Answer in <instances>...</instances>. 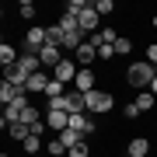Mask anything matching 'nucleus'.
I'll list each match as a JSON object with an SVG mask.
<instances>
[{"mask_svg":"<svg viewBox=\"0 0 157 157\" xmlns=\"http://www.w3.org/2000/svg\"><path fill=\"white\" fill-rule=\"evenodd\" d=\"M154 77H157V67H150L147 59H136V63H129V67H126V84L136 87V91H150Z\"/></svg>","mask_w":157,"mask_h":157,"instance_id":"nucleus-1","label":"nucleus"},{"mask_svg":"<svg viewBox=\"0 0 157 157\" xmlns=\"http://www.w3.org/2000/svg\"><path fill=\"white\" fill-rule=\"evenodd\" d=\"M112 108H115V98L108 94V91L94 87V91L87 94V112H91V115H108Z\"/></svg>","mask_w":157,"mask_h":157,"instance_id":"nucleus-2","label":"nucleus"},{"mask_svg":"<svg viewBox=\"0 0 157 157\" xmlns=\"http://www.w3.org/2000/svg\"><path fill=\"white\" fill-rule=\"evenodd\" d=\"M32 101H28V94H21V98H14L11 105H4V119H0V126H14V122H21V115H25V108H28Z\"/></svg>","mask_w":157,"mask_h":157,"instance_id":"nucleus-3","label":"nucleus"},{"mask_svg":"<svg viewBox=\"0 0 157 157\" xmlns=\"http://www.w3.org/2000/svg\"><path fill=\"white\" fill-rule=\"evenodd\" d=\"M77 21H80V32H84L87 39H91V35H98V32H101V14L94 11V4H91V0H87V7H84V14H80Z\"/></svg>","mask_w":157,"mask_h":157,"instance_id":"nucleus-4","label":"nucleus"},{"mask_svg":"<svg viewBox=\"0 0 157 157\" xmlns=\"http://www.w3.org/2000/svg\"><path fill=\"white\" fill-rule=\"evenodd\" d=\"M77 73H80V67H77V59H63L56 70H52V80H59V84H73V80H77Z\"/></svg>","mask_w":157,"mask_h":157,"instance_id":"nucleus-5","label":"nucleus"},{"mask_svg":"<svg viewBox=\"0 0 157 157\" xmlns=\"http://www.w3.org/2000/svg\"><path fill=\"white\" fill-rule=\"evenodd\" d=\"M94 70L91 67H80V73H77V80H73V91H80V94H91L94 91Z\"/></svg>","mask_w":157,"mask_h":157,"instance_id":"nucleus-6","label":"nucleus"},{"mask_svg":"<svg viewBox=\"0 0 157 157\" xmlns=\"http://www.w3.org/2000/svg\"><path fill=\"white\" fill-rule=\"evenodd\" d=\"M49 80H52V73L39 70V73H32V77H28V84H25V91H28V94H45V87H49Z\"/></svg>","mask_w":157,"mask_h":157,"instance_id":"nucleus-7","label":"nucleus"},{"mask_svg":"<svg viewBox=\"0 0 157 157\" xmlns=\"http://www.w3.org/2000/svg\"><path fill=\"white\" fill-rule=\"evenodd\" d=\"M39 59H42V67L56 70V67H59V63L67 59V56H63V49H59V45H45V49L39 52Z\"/></svg>","mask_w":157,"mask_h":157,"instance_id":"nucleus-8","label":"nucleus"},{"mask_svg":"<svg viewBox=\"0 0 157 157\" xmlns=\"http://www.w3.org/2000/svg\"><path fill=\"white\" fill-rule=\"evenodd\" d=\"M73 59H77V67H91V63H94V59H98V45H94V42H91V39H87V42H84V45H80V49H77V52H73Z\"/></svg>","mask_w":157,"mask_h":157,"instance_id":"nucleus-9","label":"nucleus"},{"mask_svg":"<svg viewBox=\"0 0 157 157\" xmlns=\"http://www.w3.org/2000/svg\"><path fill=\"white\" fill-rule=\"evenodd\" d=\"M28 77H32V73L21 70L17 63H14V67H4V80H7V84H14V87H21V91H25V84H28Z\"/></svg>","mask_w":157,"mask_h":157,"instance_id":"nucleus-10","label":"nucleus"},{"mask_svg":"<svg viewBox=\"0 0 157 157\" xmlns=\"http://www.w3.org/2000/svg\"><path fill=\"white\" fill-rule=\"evenodd\" d=\"M70 129H77V133H80V136H84V140H87V136L94 133V122H91V112H80V115H70Z\"/></svg>","mask_w":157,"mask_h":157,"instance_id":"nucleus-11","label":"nucleus"},{"mask_svg":"<svg viewBox=\"0 0 157 157\" xmlns=\"http://www.w3.org/2000/svg\"><path fill=\"white\" fill-rule=\"evenodd\" d=\"M67 112H70V115L87 112V94H80V91H67Z\"/></svg>","mask_w":157,"mask_h":157,"instance_id":"nucleus-12","label":"nucleus"},{"mask_svg":"<svg viewBox=\"0 0 157 157\" xmlns=\"http://www.w3.org/2000/svg\"><path fill=\"white\" fill-rule=\"evenodd\" d=\"M126 157H150V140H147V136L129 140L126 143Z\"/></svg>","mask_w":157,"mask_h":157,"instance_id":"nucleus-13","label":"nucleus"},{"mask_svg":"<svg viewBox=\"0 0 157 157\" xmlns=\"http://www.w3.org/2000/svg\"><path fill=\"white\" fill-rule=\"evenodd\" d=\"M45 126H49L52 129V133H63V129H67L70 126V112H45Z\"/></svg>","mask_w":157,"mask_h":157,"instance_id":"nucleus-14","label":"nucleus"},{"mask_svg":"<svg viewBox=\"0 0 157 157\" xmlns=\"http://www.w3.org/2000/svg\"><path fill=\"white\" fill-rule=\"evenodd\" d=\"M17 67H21V70H28V73H39V70H42V59H39V52H21Z\"/></svg>","mask_w":157,"mask_h":157,"instance_id":"nucleus-15","label":"nucleus"},{"mask_svg":"<svg viewBox=\"0 0 157 157\" xmlns=\"http://www.w3.org/2000/svg\"><path fill=\"white\" fill-rule=\"evenodd\" d=\"M59 143L67 147V154H70V150H73V147H77V143H84V136H80L77 129H70V126H67V129H63V133H59Z\"/></svg>","mask_w":157,"mask_h":157,"instance_id":"nucleus-16","label":"nucleus"},{"mask_svg":"<svg viewBox=\"0 0 157 157\" xmlns=\"http://www.w3.org/2000/svg\"><path fill=\"white\" fill-rule=\"evenodd\" d=\"M17 59H21V52H17L11 42H4V45H0V63H4V67H14Z\"/></svg>","mask_w":157,"mask_h":157,"instance_id":"nucleus-17","label":"nucleus"},{"mask_svg":"<svg viewBox=\"0 0 157 157\" xmlns=\"http://www.w3.org/2000/svg\"><path fill=\"white\" fill-rule=\"evenodd\" d=\"M21 94H28V91H21V87H14V84H0V101H4V105H11L14 98H21Z\"/></svg>","mask_w":157,"mask_h":157,"instance_id":"nucleus-18","label":"nucleus"},{"mask_svg":"<svg viewBox=\"0 0 157 157\" xmlns=\"http://www.w3.org/2000/svg\"><path fill=\"white\" fill-rule=\"evenodd\" d=\"M7 136H11L14 143H25V140L32 136V129L25 126V122H14V126H7Z\"/></svg>","mask_w":157,"mask_h":157,"instance_id":"nucleus-19","label":"nucleus"},{"mask_svg":"<svg viewBox=\"0 0 157 157\" xmlns=\"http://www.w3.org/2000/svg\"><path fill=\"white\" fill-rule=\"evenodd\" d=\"M21 150H25V157H42L39 150H45L42 147V136H28V140L21 143Z\"/></svg>","mask_w":157,"mask_h":157,"instance_id":"nucleus-20","label":"nucleus"},{"mask_svg":"<svg viewBox=\"0 0 157 157\" xmlns=\"http://www.w3.org/2000/svg\"><path fill=\"white\" fill-rule=\"evenodd\" d=\"M115 39H119L115 28H101L98 35H91V42H94V45H115Z\"/></svg>","mask_w":157,"mask_h":157,"instance_id":"nucleus-21","label":"nucleus"},{"mask_svg":"<svg viewBox=\"0 0 157 157\" xmlns=\"http://www.w3.org/2000/svg\"><path fill=\"white\" fill-rule=\"evenodd\" d=\"M59 28H63V35H73V32H80V21L77 17H70V14H59Z\"/></svg>","mask_w":157,"mask_h":157,"instance_id":"nucleus-22","label":"nucleus"},{"mask_svg":"<svg viewBox=\"0 0 157 157\" xmlns=\"http://www.w3.org/2000/svg\"><path fill=\"white\" fill-rule=\"evenodd\" d=\"M84 7H87V0H67V4H63V14L80 17V14H84Z\"/></svg>","mask_w":157,"mask_h":157,"instance_id":"nucleus-23","label":"nucleus"},{"mask_svg":"<svg viewBox=\"0 0 157 157\" xmlns=\"http://www.w3.org/2000/svg\"><path fill=\"white\" fill-rule=\"evenodd\" d=\"M154 105H157V98L150 94V91H140V94H136V108H140V112H150Z\"/></svg>","mask_w":157,"mask_h":157,"instance_id":"nucleus-24","label":"nucleus"},{"mask_svg":"<svg viewBox=\"0 0 157 157\" xmlns=\"http://www.w3.org/2000/svg\"><path fill=\"white\" fill-rule=\"evenodd\" d=\"M45 154H49V157H67V147L59 143V136H52V140L45 143Z\"/></svg>","mask_w":157,"mask_h":157,"instance_id":"nucleus-25","label":"nucleus"},{"mask_svg":"<svg viewBox=\"0 0 157 157\" xmlns=\"http://www.w3.org/2000/svg\"><path fill=\"white\" fill-rule=\"evenodd\" d=\"M129 52H133V39L119 35V39H115V56H129Z\"/></svg>","mask_w":157,"mask_h":157,"instance_id":"nucleus-26","label":"nucleus"},{"mask_svg":"<svg viewBox=\"0 0 157 157\" xmlns=\"http://www.w3.org/2000/svg\"><path fill=\"white\" fill-rule=\"evenodd\" d=\"M63 42H67L63 28H59V25H49V45H59V49H63Z\"/></svg>","mask_w":157,"mask_h":157,"instance_id":"nucleus-27","label":"nucleus"},{"mask_svg":"<svg viewBox=\"0 0 157 157\" xmlns=\"http://www.w3.org/2000/svg\"><path fill=\"white\" fill-rule=\"evenodd\" d=\"M17 14H21L25 21H32V17L39 14V11H35V4H32V0H21V4H17Z\"/></svg>","mask_w":157,"mask_h":157,"instance_id":"nucleus-28","label":"nucleus"},{"mask_svg":"<svg viewBox=\"0 0 157 157\" xmlns=\"http://www.w3.org/2000/svg\"><path fill=\"white\" fill-rule=\"evenodd\" d=\"M94 11L101 17H108V14H115V4H112V0H94Z\"/></svg>","mask_w":157,"mask_h":157,"instance_id":"nucleus-29","label":"nucleus"},{"mask_svg":"<svg viewBox=\"0 0 157 157\" xmlns=\"http://www.w3.org/2000/svg\"><path fill=\"white\" fill-rule=\"evenodd\" d=\"M67 91H63V84L59 80H49V87H45V98H63Z\"/></svg>","mask_w":157,"mask_h":157,"instance_id":"nucleus-30","label":"nucleus"},{"mask_svg":"<svg viewBox=\"0 0 157 157\" xmlns=\"http://www.w3.org/2000/svg\"><path fill=\"white\" fill-rule=\"evenodd\" d=\"M67 157H91V147H87V140H84V143H77V147H73V150H70Z\"/></svg>","mask_w":157,"mask_h":157,"instance_id":"nucleus-31","label":"nucleus"},{"mask_svg":"<svg viewBox=\"0 0 157 157\" xmlns=\"http://www.w3.org/2000/svg\"><path fill=\"white\" fill-rule=\"evenodd\" d=\"M122 119H129V122H133V119H140V108H136V101H129V105L122 108Z\"/></svg>","mask_w":157,"mask_h":157,"instance_id":"nucleus-32","label":"nucleus"},{"mask_svg":"<svg viewBox=\"0 0 157 157\" xmlns=\"http://www.w3.org/2000/svg\"><path fill=\"white\" fill-rule=\"evenodd\" d=\"M115 56V45H98V59H112Z\"/></svg>","mask_w":157,"mask_h":157,"instance_id":"nucleus-33","label":"nucleus"},{"mask_svg":"<svg viewBox=\"0 0 157 157\" xmlns=\"http://www.w3.org/2000/svg\"><path fill=\"white\" fill-rule=\"evenodd\" d=\"M147 63H150V67H157V42L147 45Z\"/></svg>","mask_w":157,"mask_h":157,"instance_id":"nucleus-34","label":"nucleus"},{"mask_svg":"<svg viewBox=\"0 0 157 157\" xmlns=\"http://www.w3.org/2000/svg\"><path fill=\"white\" fill-rule=\"evenodd\" d=\"M150 94H154V98H157V77H154V84H150Z\"/></svg>","mask_w":157,"mask_h":157,"instance_id":"nucleus-35","label":"nucleus"},{"mask_svg":"<svg viewBox=\"0 0 157 157\" xmlns=\"http://www.w3.org/2000/svg\"><path fill=\"white\" fill-rule=\"evenodd\" d=\"M150 25H154V28H157V11H154V17H150Z\"/></svg>","mask_w":157,"mask_h":157,"instance_id":"nucleus-36","label":"nucleus"},{"mask_svg":"<svg viewBox=\"0 0 157 157\" xmlns=\"http://www.w3.org/2000/svg\"><path fill=\"white\" fill-rule=\"evenodd\" d=\"M0 157H11V154H0Z\"/></svg>","mask_w":157,"mask_h":157,"instance_id":"nucleus-37","label":"nucleus"},{"mask_svg":"<svg viewBox=\"0 0 157 157\" xmlns=\"http://www.w3.org/2000/svg\"><path fill=\"white\" fill-rule=\"evenodd\" d=\"M122 157H126V154H122Z\"/></svg>","mask_w":157,"mask_h":157,"instance_id":"nucleus-38","label":"nucleus"}]
</instances>
